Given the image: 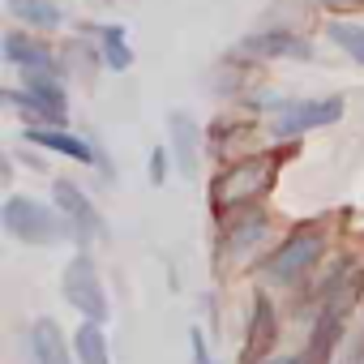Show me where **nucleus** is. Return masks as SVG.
Segmentation results:
<instances>
[{"label":"nucleus","mask_w":364,"mask_h":364,"mask_svg":"<svg viewBox=\"0 0 364 364\" xmlns=\"http://www.w3.org/2000/svg\"><path fill=\"white\" fill-rule=\"evenodd\" d=\"M60 291H65L69 309L82 313V321H103V326H107V317H112V309H107V291H103L99 270H95V257H90L86 249L65 266V274H60Z\"/></svg>","instance_id":"20e7f679"},{"label":"nucleus","mask_w":364,"mask_h":364,"mask_svg":"<svg viewBox=\"0 0 364 364\" xmlns=\"http://www.w3.org/2000/svg\"><path fill=\"white\" fill-rule=\"evenodd\" d=\"M266 236V215H245L236 228H228V240H223V253L228 257H245L257 249V240Z\"/></svg>","instance_id":"a211bd4d"},{"label":"nucleus","mask_w":364,"mask_h":364,"mask_svg":"<svg viewBox=\"0 0 364 364\" xmlns=\"http://www.w3.org/2000/svg\"><path fill=\"white\" fill-rule=\"evenodd\" d=\"M95 43H99V60H103V69H112V73H129L133 69V48H129V39H124V26H99L95 31Z\"/></svg>","instance_id":"2eb2a0df"},{"label":"nucleus","mask_w":364,"mask_h":364,"mask_svg":"<svg viewBox=\"0 0 364 364\" xmlns=\"http://www.w3.org/2000/svg\"><path fill=\"white\" fill-rule=\"evenodd\" d=\"M326 9H364V0H317Z\"/></svg>","instance_id":"4be33fe9"},{"label":"nucleus","mask_w":364,"mask_h":364,"mask_svg":"<svg viewBox=\"0 0 364 364\" xmlns=\"http://www.w3.org/2000/svg\"><path fill=\"white\" fill-rule=\"evenodd\" d=\"M0 56H5L9 69H22L26 77H60L56 56H52V48L39 39V31H35V35L9 31L5 39H0Z\"/></svg>","instance_id":"0eeeda50"},{"label":"nucleus","mask_w":364,"mask_h":364,"mask_svg":"<svg viewBox=\"0 0 364 364\" xmlns=\"http://www.w3.org/2000/svg\"><path fill=\"white\" fill-rule=\"evenodd\" d=\"M26 141L31 146H43V150H52V154H65V159H73V163H99V154H95V146L86 141V137H73L69 129H60V124H31L26 129Z\"/></svg>","instance_id":"9b49d317"},{"label":"nucleus","mask_w":364,"mask_h":364,"mask_svg":"<svg viewBox=\"0 0 364 364\" xmlns=\"http://www.w3.org/2000/svg\"><path fill=\"white\" fill-rule=\"evenodd\" d=\"M343 317H347V313H338L334 304H326V309L317 313L300 364H330V360H334V347H338V338H343Z\"/></svg>","instance_id":"f8f14e48"},{"label":"nucleus","mask_w":364,"mask_h":364,"mask_svg":"<svg viewBox=\"0 0 364 364\" xmlns=\"http://www.w3.org/2000/svg\"><path fill=\"white\" fill-rule=\"evenodd\" d=\"M0 99H5L9 107L31 112L39 124H65V120H69L60 77H26V86H22V90H5Z\"/></svg>","instance_id":"423d86ee"},{"label":"nucleus","mask_w":364,"mask_h":364,"mask_svg":"<svg viewBox=\"0 0 364 364\" xmlns=\"http://www.w3.org/2000/svg\"><path fill=\"white\" fill-rule=\"evenodd\" d=\"M236 52L245 56H262V60H279V56H291V60H309L313 56V43L296 31H257L249 35Z\"/></svg>","instance_id":"9d476101"},{"label":"nucleus","mask_w":364,"mask_h":364,"mask_svg":"<svg viewBox=\"0 0 364 364\" xmlns=\"http://www.w3.org/2000/svg\"><path fill=\"white\" fill-rule=\"evenodd\" d=\"M279 180V154H249V159H236L232 167H223L215 180H210V206L215 215H232V210H245L253 202H262Z\"/></svg>","instance_id":"f257e3e1"},{"label":"nucleus","mask_w":364,"mask_h":364,"mask_svg":"<svg viewBox=\"0 0 364 364\" xmlns=\"http://www.w3.org/2000/svg\"><path fill=\"white\" fill-rule=\"evenodd\" d=\"M321 253H326V232H321L317 223H300V228H291L287 240L266 257L262 274H266V283H296L300 274H309V270L317 266Z\"/></svg>","instance_id":"7ed1b4c3"},{"label":"nucleus","mask_w":364,"mask_h":364,"mask_svg":"<svg viewBox=\"0 0 364 364\" xmlns=\"http://www.w3.org/2000/svg\"><path fill=\"white\" fill-rule=\"evenodd\" d=\"M266 364H300V355H274V360H266Z\"/></svg>","instance_id":"5701e85b"},{"label":"nucleus","mask_w":364,"mask_h":364,"mask_svg":"<svg viewBox=\"0 0 364 364\" xmlns=\"http://www.w3.org/2000/svg\"><path fill=\"white\" fill-rule=\"evenodd\" d=\"M279 343V313L270 304L266 291L253 296V313H249V330H245V351H240V364H262Z\"/></svg>","instance_id":"1a4fd4ad"},{"label":"nucleus","mask_w":364,"mask_h":364,"mask_svg":"<svg viewBox=\"0 0 364 364\" xmlns=\"http://www.w3.org/2000/svg\"><path fill=\"white\" fill-rule=\"evenodd\" d=\"M150 185H167V146L150 150Z\"/></svg>","instance_id":"aec40b11"},{"label":"nucleus","mask_w":364,"mask_h":364,"mask_svg":"<svg viewBox=\"0 0 364 364\" xmlns=\"http://www.w3.org/2000/svg\"><path fill=\"white\" fill-rule=\"evenodd\" d=\"M347 112L343 95H326V99H287L283 112L274 116V137H300L309 129H330L338 124Z\"/></svg>","instance_id":"39448f33"},{"label":"nucleus","mask_w":364,"mask_h":364,"mask_svg":"<svg viewBox=\"0 0 364 364\" xmlns=\"http://www.w3.org/2000/svg\"><path fill=\"white\" fill-rule=\"evenodd\" d=\"M31 351H35V364H77V360H69V343H65V334H60V326L52 317L35 321Z\"/></svg>","instance_id":"4468645a"},{"label":"nucleus","mask_w":364,"mask_h":364,"mask_svg":"<svg viewBox=\"0 0 364 364\" xmlns=\"http://www.w3.org/2000/svg\"><path fill=\"white\" fill-rule=\"evenodd\" d=\"M167 133H171V154H176V167L185 176H198V120L189 112H171L167 116Z\"/></svg>","instance_id":"ddd939ff"},{"label":"nucleus","mask_w":364,"mask_h":364,"mask_svg":"<svg viewBox=\"0 0 364 364\" xmlns=\"http://www.w3.org/2000/svg\"><path fill=\"white\" fill-rule=\"evenodd\" d=\"M326 35H330L334 48H343V52L364 69V26H360V22H343V18H334V22L326 26Z\"/></svg>","instance_id":"6ab92c4d"},{"label":"nucleus","mask_w":364,"mask_h":364,"mask_svg":"<svg viewBox=\"0 0 364 364\" xmlns=\"http://www.w3.org/2000/svg\"><path fill=\"white\" fill-rule=\"evenodd\" d=\"M5 9L18 22H26L31 31H56L65 22V14L56 9V0H5Z\"/></svg>","instance_id":"dca6fc26"},{"label":"nucleus","mask_w":364,"mask_h":364,"mask_svg":"<svg viewBox=\"0 0 364 364\" xmlns=\"http://www.w3.org/2000/svg\"><path fill=\"white\" fill-rule=\"evenodd\" d=\"M52 202H56V210L65 215V223H69V232L77 236V245H82V249L95 245V236L103 232V219H99V210L90 206V198L82 193V185H73V180H56V185H52Z\"/></svg>","instance_id":"6e6552de"},{"label":"nucleus","mask_w":364,"mask_h":364,"mask_svg":"<svg viewBox=\"0 0 364 364\" xmlns=\"http://www.w3.org/2000/svg\"><path fill=\"white\" fill-rule=\"evenodd\" d=\"M73 355H77V364H112L103 321H82V326H77V334H73Z\"/></svg>","instance_id":"f3484780"},{"label":"nucleus","mask_w":364,"mask_h":364,"mask_svg":"<svg viewBox=\"0 0 364 364\" xmlns=\"http://www.w3.org/2000/svg\"><path fill=\"white\" fill-rule=\"evenodd\" d=\"M0 223L5 232L22 245H60V236L69 232L65 215L56 206H43L35 198H22V193H9L5 206H0Z\"/></svg>","instance_id":"f03ea898"},{"label":"nucleus","mask_w":364,"mask_h":364,"mask_svg":"<svg viewBox=\"0 0 364 364\" xmlns=\"http://www.w3.org/2000/svg\"><path fill=\"white\" fill-rule=\"evenodd\" d=\"M189 355H193V364H215L210 351H206V334H202V326L189 330Z\"/></svg>","instance_id":"412c9836"}]
</instances>
